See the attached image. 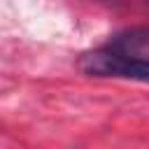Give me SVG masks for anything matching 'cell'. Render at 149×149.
Returning <instances> with one entry per match:
<instances>
[{
	"label": "cell",
	"mask_w": 149,
	"mask_h": 149,
	"mask_svg": "<svg viewBox=\"0 0 149 149\" xmlns=\"http://www.w3.org/2000/svg\"><path fill=\"white\" fill-rule=\"evenodd\" d=\"M79 70L91 77H116L149 84V63L114 54L109 49H95L79 58Z\"/></svg>",
	"instance_id": "obj_1"
},
{
	"label": "cell",
	"mask_w": 149,
	"mask_h": 149,
	"mask_svg": "<svg viewBox=\"0 0 149 149\" xmlns=\"http://www.w3.org/2000/svg\"><path fill=\"white\" fill-rule=\"evenodd\" d=\"M105 49L149 63V28H130V30L116 33L105 44Z\"/></svg>",
	"instance_id": "obj_2"
}]
</instances>
